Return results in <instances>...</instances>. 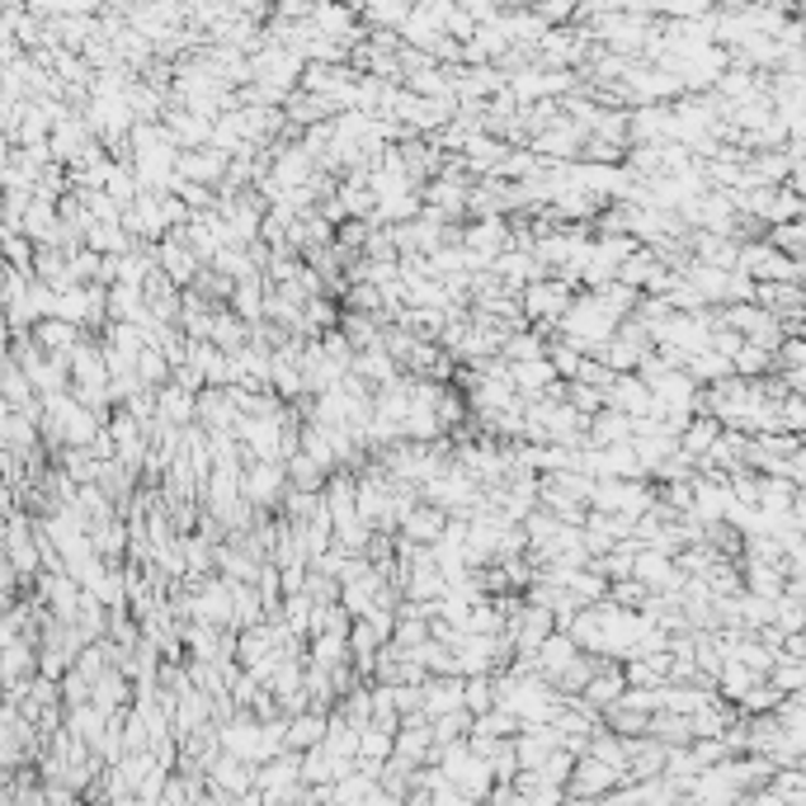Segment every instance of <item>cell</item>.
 Here are the masks:
<instances>
[{"mask_svg":"<svg viewBox=\"0 0 806 806\" xmlns=\"http://www.w3.org/2000/svg\"><path fill=\"white\" fill-rule=\"evenodd\" d=\"M788 368H806V345L802 339H783L773 349V373H788Z\"/></svg>","mask_w":806,"mask_h":806,"instance_id":"cell-17","label":"cell"},{"mask_svg":"<svg viewBox=\"0 0 806 806\" xmlns=\"http://www.w3.org/2000/svg\"><path fill=\"white\" fill-rule=\"evenodd\" d=\"M156 269H161V274H165L170 283H175V288H189V283L198 278V269H203V264L194 260L189 246H184L179 236H165L161 246H156Z\"/></svg>","mask_w":806,"mask_h":806,"instance_id":"cell-4","label":"cell"},{"mask_svg":"<svg viewBox=\"0 0 806 806\" xmlns=\"http://www.w3.org/2000/svg\"><path fill=\"white\" fill-rule=\"evenodd\" d=\"M731 373H735V377H745V382L769 377V373H773V354H764L759 345H741V349L731 354Z\"/></svg>","mask_w":806,"mask_h":806,"instance_id":"cell-12","label":"cell"},{"mask_svg":"<svg viewBox=\"0 0 806 806\" xmlns=\"http://www.w3.org/2000/svg\"><path fill=\"white\" fill-rule=\"evenodd\" d=\"M444 529H448V514H444V509L416 505V509H410V514L401 519L396 537H406V543H416V547H434L438 537H444Z\"/></svg>","mask_w":806,"mask_h":806,"instance_id":"cell-5","label":"cell"},{"mask_svg":"<svg viewBox=\"0 0 806 806\" xmlns=\"http://www.w3.org/2000/svg\"><path fill=\"white\" fill-rule=\"evenodd\" d=\"M632 580H636V585H642L646 594H679V585H684V575L674 571V561L660 557V551H650V547H636V557H632Z\"/></svg>","mask_w":806,"mask_h":806,"instance_id":"cell-3","label":"cell"},{"mask_svg":"<svg viewBox=\"0 0 806 806\" xmlns=\"http://www.w3.org/2000/svg\"><path fill=\"white\" fill-rule=\"evenodd\" d=\"M566 406L580 410V416H599V410H604V392L585 387V382H566Z\"/></svg>","mask_w":806,"mask_h":806,"instance_id":"cell-16","label":"cell"},{"mask_svg":"<svg viewBox=\"0 0 806 806\" xmlns=\"http://www.w3.org/2000/svg\"><path fill=\"white\" fill-rule=\"evenodd\" d=\"M764 240L778 250V255H788V260H797L802 264V240H806V226L802 222H783V226H769L764 232Z\"/></svg>","mask_w":806,"mask_h":806,"instance_id":"cell-15","label":"cell"},{"mask_svg":"<svg viewBox=\"0 0 806 806\" xmlns=\"http://www.w3.org/2000/svg\"><path fill=\"white\" fill-rule=\"evenodd\" d=\"M622 783V773H613L608 764H599V759H575V769H571V778H566V797L571 802H599V797H608Z\"/></svg>","mask_w":806,"mask_h":806,"instance_id":"cell-2","label":"cell"},{"mask_svg":"<svg viewBox=\"0 0 806 806\" xmlns=\"http://www.w3.org/2000/svg\"><path fill=\"white\" fill-rule=\"evenodd\" d=\"M208 345H218L222 354H226V359H236V354L240 349H246L250 345V325L246 321H236L232 317V311H212V331H208Z\"/></svg>","mask_w":806,"mask_h":806,"instance_id":"cell-9","label":"cell"},{"mask_svg":"<svg viewBox=\"0 0 806 806\" xmlns=\"http://www.w3.org/2000/svg\"><path fill=\"white\" fill-rule=\"evenodd\" d=\"M283 476H288V491H311V495H317L325 486V472H321V467H311L302 452L283 462Z\"/></svg>","mask_w":806,"mask_h":806,"instance_id":"cell-14","label":"cell"},{"mask_svg":"<svg viewBox=\"0 0 806 806\" xmlns=\"http://www.w3.org/2000/svg\"><path fill=\"white\" fill-rule=\"evenodd\" d=\"M424 703H420V721L462 712V679H424Z\"/></svg>","mask_w":806,"mask_h":806,"instance_id":"cell-6","label":"cell"},{"mask_svg":"<svg viewBox=\"0 0 806 806\" xmlns=\"http://www.w3.org/2000/svg\"><path fill=\"white\" fill-rule=\"evenodd\" d=\"M325 741V712H302V717H288L283 721V749L288 755H307Z\"/></svg>","mask_w":806,"mask_h":806,"instance_id":"cell-7","label":"cell"},{"mask_svg":"<svg viewBox=\"0 0 806 806\" xmlns=\"http://www.w3.org/2000/svg\"><path fill=\"white\" fill-rule=\"evenodd\" d=\"M495 707V689H491V674H472V679H462V712L467 717H486Z\"/></svg>","mask_w":806,"mask_h":806,"instance_id":"cell-13","label":"cell"},{"mask_svg":"<svg viewBox=\"0 0 806 806\" xmlns=\"http://www.w3.org/2000/svg\"><path fill=\"white\" fill-rule=\"evenodd\" d=\"M38 335H42V345H57V349H66V339H71V325H62V321H57V325H38Z\"/></svg>","mask_w":806,"mask_h":806,"instance_id":"cell-18","label":"cell"},{"mask_svg":"<svg viewBox=\"0 0 806 806\" xmlns=\"http://www.w3.org/2000/svg\"><path fill=\"white\" fill-rule=\"evenodd\" d=\"M717 434H721V424L712 416H693L689 430L679 434V458H684V462H703L707 448L717 444Z\"/></svg>","mask_w":806,"mask_h":806,"instance_id":"cell-10","label":"cell"},{"mask_svg":"<svg viewBox=\"0 0 806 806\" xmlns=\"http://www.w3.org/2000/svg\"><path fill=\"white\" fill-rule=\"evenodd\" d=\"M547 354V339L543 335H533V331H514L500 345V354L495 359H505V363H533V359H543Z\"/></svg>","mask_w":806,"mask_h":806,"instance_id":"cell-11","label":"cell"},{"mask_svg":"<svg viewBox=\"0 0 806 806\" xmlns=\"http://www.w3.org/2000/svg\"><path fill=\"white\" fill-rule=\"evenodd\" d=\"M735 274H745L749 283H797L802 288V264L788 260V255H778L769 240H749L735 255Z\"/></svg>","mask_w":806,"mask_h":806,"instance_id":"cell-1","label":"cell"},{"mask_svg":"<svg viewBox=\"0 0 806 806\" xmlns=\"http://www.w3.org/2000/svg\"><path fill=\"white\" fill-rule=\"evenodd\" d=\"M260 307H264V278L260 274H246L232 283V297H226V311L246 325H260Z\"/></svg>","mask_w":806,"mask_h":806,"instance_id":"cell-8","label":"cell"}]
</instances>
